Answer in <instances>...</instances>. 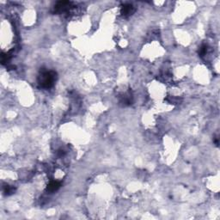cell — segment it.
I'll return each instance as SVG.
<instances>
[{
	"mask_svg": "<svg viewBox=\"0 0 220 220\" xmlns=\"http://www.w3.org/2000/svg\"><path fill=\"white\" fill-rule=\"evenodd\" d=\"M206 52H207V47H206V45H203L200 48L199 53H200V56H204V55L206 54Z\"/></svg>",
	"mask_w": 220,
	"mask_h": 220,
	"instance_id": "obj_4",
	"label": "cell"
},
{
	"mask_svg": "<svg viewBox=\"0 0 220 220\" xmlns=\"http://www.w3.org/2000/svg\"><path fill=\"white\" fill-rule=\"evenodd\" d=\"M133 11H134V9L131 4H124L121 8V14L125 16L131 15Z\"/></svg>",
	"mask_w": 220,
	"mask_h": 220,
	"instance_id": "obj_3",
	"label": "cell"
},
{
	"mask_svg": "<svg viewBox=\"0 0 220 220\" xmlns=\"http://www.w3.org/2000/svg\"><path fill=\"white\" fill-rule=\"evenodd\" d=\"M56 80V73L54 71H43L39 77V83L42 88H51Z\"/></svg>",
	"mask_w": 220,
	"mask_h": 220,
	"instance_id": "obj_1",
	"label": "cell"
},
{
	"mask_svg": "<svg viewBox=\"0 0 220 220\" xmlns=\"http://www.w3.org/2000/svg\"><path fill=\"white\" fill-rule=\"evenodd\" d=\"M60 186H61V183H60V182H58V181H52V182H50L48 185H47V191H49V192L52 193V192H55V191L58 190L60 187Z\"/></svg>",
	"mask_w": 220,
	"mask_h": 220,
	"instance_id": "obj_2",
	"label": "cell"
}]
</instances>
